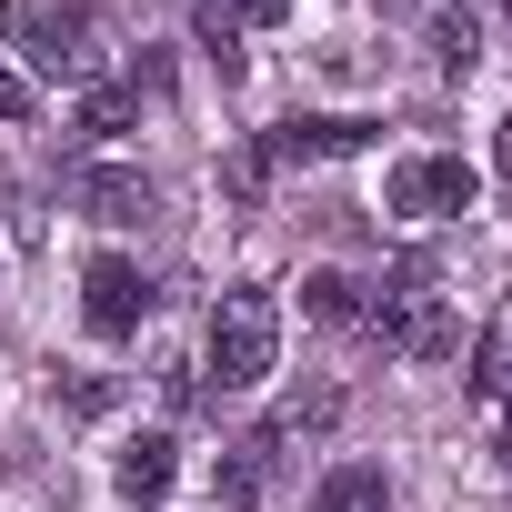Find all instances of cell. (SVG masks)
<instances>
[{
    "instance_id": "d6986e66",
    "label": "cell",
    "mask_w": 512,
    "mask_h": 512,
    "mask_svg": "<svg viewBox=\"0 0 512 512\" xmlns=\"http://www.w3.org/2000/svg\"><path fill=\"white\" fill-rule=\"evenodd\" d=\"M502 442H512V412H502Z\"/></svg>"
},
{
    "instance_id": "9c48e42d",
    "label": "cell",
    "mask_w": 512,
    "mask_h": 512,
    "mask_svg": "<svg viewBox=\"0 0 512 512\" xmlns=\"http://www.w3.org/2000/svg\"><path fill=\"white\" fill-rule=\"evenodd\" d=\"M472 51H482L472 0H432V71H442V81H462V71H472Z\"/></svg>"
},
{
    "instance_id": "9a60e30c",
    "label": "cell",
    "mask_w": 512,
    "mask_h": 512,
    "mask_svg": "<svg viewBox=\"0 0 512 512\" xmlns=\"http://www.w3.org/2000/svg\"><path fill=\"white\" fill-rule=\"evenodd\" d=\"M181 11H191V31H201V51H211V61L231 71V61H241V51H231V41H241V0H181Z\"/></svg>"
},
{
    "instance_id": "5b68a950",
    "label": "cell",
    "mask_w": 512,
    "mask_h": 512,
    "mask_svg": "<svg viewBox=\"0 0 512 512\" xmlns=\"http://www.w3.org/2000/svg\"><path fill=\"white\" fill-rule=\"evenodd\" d=\"M141 312H151V282L121 262V251H101V262L81 272V322H91L101 342H121V332H141Z\"/></svg>"
},
{
    "instance_id": "3957f363",
    "label": "cell",
    "mask_w": 512,
    "mask_h": 512,
    "mask_svg": "<svg viewBox=\"0 0 512 512\" xmlns=\"http://www.w3.org/2000/svg\"><path fill=\"white\" fill-rule=\"evenodd\" d=\"M0 41H11L41 81H91V21L81 11H51V0H11V11H0Z\"/></svg>"
},
{
    "instance_id": "30bf717a",
    "label": "cell",
    "mask_w": 512,
    "mask_h": 512,
    "mask_svg": "<svg viewBox=\"0 0 512 512\" xmlns=\"http://www.w3.org/2000/svg\"><path fill=\"white\" fill-rule=\"evenodd\" d=\"M332 412H342V392H292L262 432H251V442H262V452H282V442H312V432H332Z\"/></svg>"
},
{
    "instance_id": "ba28073f",
    "label": "cell",
    "mask_w": 512,
    "mask_h": 512,
    "mask_svg": "<svg viewBox=\"0 0 512 512\" xmlns=\"http://www.w3.org/2000/svg\"><path fill=\"white\" fill-rule=\"evenodd\" d=\"M302 512H392V482H382V462H332Z\"/></svg>"
},
{
    "instance_id": "52a82bcc",
    "label": "cell",
    "mask_w": 512,
    "mask_h": 512,
    "mask_svg": "<svg viewBox=\"0 0 512 512\" xmlns=\"http://www.w3.org/2000/svg\"><path fill=\"white\" fill-rule=\"evenodd\" d=\"M71 201H81L91 221H111V231H121V221H141V211H151V181H141V171H121V161H91V171H71Z\"/></svg>"
},
{
    "instance_id": "8fae6325",
    "label": "cell",
    "mask_w": 512,
    "mask_h": 512,
    "mask_svg": "<svg viewBox=\"0 0 512 512\" xmlns=\"http://www.w3.org/2000/svg\"><path fill=\"white\" fill-rule=\"evenodd\" d=\"M302 312H312L322 332H352V322L372 312V292H362L352 272H312V282H302Z\"/></svg>"
},
{
    "instance_id": "7a4b0ae2",
    "label": "cell",
    "mask_w": 512,
    "mask_h": 512,
    "mask_svg": "<svg viewBox=\"0 0 512 512\" xmlns=\"http://www.w3.org/2000/svg\"><path fill=\"white\" fill-rule=\"evenodd\" d=\"M272 352H282V302L272 292H221L211 302V332H201V362H211V382L221 392H251V382H262L272 372Z\"/></svg>"
},
{
    "instance_id": "ac0fdd59",
    "label": "cell",
    "mask_w": 512,
    "mask_h": 512,
    "mask_svg": "<svg viewBox=\"0 0 512 512\" xmlns=\"http://www.w3.org/2000/svg\"><path fill=\"white\" fill-rule=\"evenodd\" d=\"M292 11V0H241V21H282Z\"/></svg>"
},
{
    "instance_id": "8992f818",
    "label": "cell",
    "mask_w": 512,
    "mask_h": 512,
    "mask_svg": "<svg viewBox=\"0 0 512 512\" xmlns=\"http://www.w3.org/2000/svg\"><path fill=\"white\" fill-rule=\"evenodd\" d=\"M352 151H372V121H352V111H292L262 141V161H352Z\"/></svg>"
},
{
    "instance_id": "2e32d148",
    "label": "cell",
    "mask_w": 512,
    "mask_h": 512,
    "mask_svg": "<svg viewBox=\"0 0 512 512\" xmlns=\"http://www.w3.org/2000/svg\"><path fill=\"white\" fill-rule=\"evenodd\" d=\"M131 111H141V91H91V101H81V131H91V141H121Z\"/></svg>"
},
{
    "instance_id": "6da1fadb",
    "label": "cell",
    "mask_w": 512,
    "mask_h": 512,
    "mask_svg": "<svg viewBox=\"0 0 512 512\" xmlns=\"http://www.w3.org/2000/svg\"><path fill=\"white\" fill-rule=\"evenodd\" d=\"M392 352H412V362H442L452 352V322H442V262L432 251H402V262L382 272V292H372V312H362Z\"/></svg>"
},
{
    "instance_id": "277c9868",
    "label": "cell",
    "mask_w": 512,
    "mask_h": 512,
    "mask_svg": "<svg viewBox=\"0 0 512 512\" xmlns=\"http://www.w3.org/2000/svg\"><path fill=\"white\" fill-rule=\"evenodd\" d=\"M382 201H392L402 221H452V211H472V201H482V171H472V161H452V151H412V161H392Z\"/></svg>"
},
{
    "instance_id": "5bb4252c",
    "label": "cell",
    "mask_w": 512,
    "mask_h": 512,
    "mask_svg": "<svg viewBox=\"0 0 512 512\" xmlns=\"http://www.w3.org/2000/svg\"><path fill=\"white\" fill-rule=\"evenodd\" d=\"M262 462H272V452L251 442V432L221 452V512H251V502H262Z\"/></svg>"
},
{
    "instance_id": "7c38bea8",
    "label": "cell",
    "mask_w": 512,
    "mask_h": 512,
    "mask_svg": "<svg viewBox=\"0 0 512 512\" xmlns=\"http://www.w3.org/2000/svg\"><path fill=\"white\" fill-rule=\"evenodd\" d=\"M171 472H181V462H171V442H161V432H141V442L121 452V502H161V492H171Z\"/></svg>"
},
{
    "instance_id": "4fadbf2b",
    "label": "cell",
    "mask_w": 512,
    "mask_h": 512,
    "mask_svg": "<svg viewBox=\"0 0 512 512\" xmlns=\"http://www.w3.org/2000/svg\"><path fill=\"white\" fill-rule=\"evenodd\" d=\"M472 402H482V412H512V322L482 332V352H472Z\"/></svg>"
},
{
    "instance_id": "e0dca14e",
    "label": "cell",
    "mask_w": 512,
    "mask_h": 512,
    "mask_svg": "<svg viewBox=\"0 0 512 512\" xmlns=\"http://www.w3.org/2000/svg\"><path fill=\"white\" fill-rule=\"evenodd\" d=\"M0 121H31V81L21 71H0Z\"/></svg>"
}]
</instances>
